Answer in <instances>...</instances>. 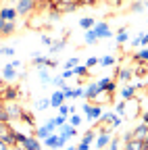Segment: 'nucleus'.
Returning <instances> with one entry per match:
<instances>
[{
	"instance_id": "nucleus-13",
	"label": "nucleus",
	"mask_w": 148,
	"mask_h": 150,
	"mask_svg": "<svg viewBox=\"0 0 148 150\" xmlns=\"http://www.w3.org/2000/svg\"><path fill=\"white\" fill-rule=\"evenodd\" d=\"M2 79L15 81V79H17V69H13L11 65H4V67H2Z\"/></svg>"
},
{
	"instance_id": "nucleus-54",
	"label": "nucleus",
	"mask_w": 148,
	"mask_h": 150,
	"mask_svg": "<svg viewBox=\"0 0 148 150\" xmlns=\"http://www.w3.org/2000/svg\"><path fill=\"white\" fill-rule=\"evenodd\" d=\"M8 65H11L13 69H19V67H21V61H17V59H13V61H11Z\"/></svg>"
},
{
	"instance_id": "nucleus-33",
	"label": "nucleus",
	"mask_w": 148,
	"mask_h": 150,
	"mask_svg": "<svg viewBox=\"0 0 148 150\" xmlns=\"http://www.w3.org/2000/svg\"><path fill=\"white\" fill-rule=\"evenodd\" d=\"M48 106H50V100L48 98H42V100L35 102V108H38V110H46Z\"/></svg>"
},
{
	"instance_id": "nucleus-2",
	"label": "nucleus",
	"mask_w": 148,
	"mask_h": 150,
	"mask_svg": "<svg viewBox=\"0 0 148 150\" xmlns=\"http://www.w3.org/2000/svg\"><path fill=\"white\" fill-rule=\"evenodd\" d=\"M113 140L110 138V129H100L98 134H96V140H94V144H96V148L98 150H102V148H106L108 146V142Z\"/></svg>"
},
{
	"instance_id": "nucleus-57",
	"label": "nucleus",
	"mask_w": 148,
	"mask_h": 150,
	"mask_svg": "<svg viewBox=\"0 0 148 150\" xmlns=\"http://www.w3.org/2000/svg\"><path fill=\"white\" fill-rule=\"evenodd\" d=\"M142 123H146V125H148V110H146L144 115H142Z\"/></svg>"
},
{
	"instance_id": "nucleus-45",
	"label": "nucleus",
	"mask_w": 148,
	"mask_h": 150,
	"mask_svg": "<svg viewBox=\"0 0 148 150\" xmlns=\"http://www.w3.org/2000/svg\"><path fill=\"white\" fill-rule=\"evenodd\" d=\"M77 63H79V59H69V61L65 63V69H73V67H77Z\"/></svg>"
},
{
	"instance_id": "nucleus-63",
	"label": "nucleus",
	"mask_w": 148,
	"mask_h": 150,
	"mask_svg": "<svg viewBox=\"0 0 148 150\" xmlns=\"http://www.w3.org/2000/svg\"><path fill=\"white\" fill-rule=\"evenodd\" d=\"M59 2H63V0H59Z\"/></svg>"
},
{
	"instance_id": "nucleus-64",
	"label": "nucleus",
	"mask_w": 148,
	"mask_h": 150,
	"mask_svg": "<svg viewBox=\"0 0 148 150\" xmlns=\"http://www.w3.org/2000/svg\"><path fill=\"white\" fill-rule=\"evenodd\" d=\"M0 2H2V0H0Z\"/></svg>"
},
{
	"instance_id": "nucleus-7",
	"label": "nucleus",
	"mask_w": 148,
	"mask_h": 150,
	"mask_svg": "<svg viewBox=\"0 0 148 150\" xmlns=\"http://www.w3.org/2000/svg\"><path fill=\"white\" fill-rule=\"evenodd\" d=\"M19 17L15 11V6H0V19L2 21H15V19Z\"/></svg>"
},
{
	"instance_id": "nucleus-43",
	"label": "nucleus",
	"mask_w": 148,
	"mask_h": 150,
	"mask_svg": "<svg viewBox=\"0 0 148 150\" xmlns=\"http://www.w3.org/2000/svg\"><path fill=\"white\" fill-rule=\"evenodd\" d=\"M121 123H123V119H121L119 115H115V117H113V121H110V127H113V129H117Z\"/></svg>"
},
{
	"instance_id": "nucleus-52",
	"label": "nucleus",
	"mask_w": 148,
	"mask_h": 150,
	"mask_svg": "<svg viewBox=\"0 0 148 150\" xmlns=\"http://www.w3.org/2000/svg\"><path fill=\"white\" fill-rule=\"evenodd\" d=\"M132 8H134V13H144V8H146V6H144L142 2H136V4H134Z\"/></svg>"
},
{
	"instance_id": "nucleus-41",
	"label": "nucleus",
	"mask_w": 148,
	"mask_h": 150,
	"mask_svg": "<svg viewBox=\"0 0 148 150\" xmlns=\"http://www.w3.org/2000/svg\"><path fill=\"white\" fill-rule=\"evenodd\" d=\"M50 86H54V88H63V86H65V79L59 75V77H54V79H52V83H50Z\"/></svg>"
},
{
	"instance_id": "nucleus-32",
	"label": "nucleus",
	"mask_w": 148,
	"mask_h": 150,
	"mask_svg": "<svg viewBox=\"0 0 148 150\" xmlns=\"http://www.w3.org/2000/svg\"><path fill=\"white\" fill-rule=\"evenodd\" d=\"M117 115V112H102V115H100V123H110V121H113V117Z\"/></svg>"
},
{
	"instance_id": "nucleus-4",
	"label": "nucleus",
	"mask_w": 148,
	"mask_h": 150,
	"mask_svg": "<svg viewBox=\"0 0 148 150\" xmlns=\"http://www.w3.org/2000/svg\"><path fill=\"white\" fill-rule=\"evenodd\" d=\"M92 31L96 33V38H98V40H100V38H113V31H110L108 23H104V21L96 23L94 27H92Z\"/></svg>"
},
{
	"instance_id": "nucleus-39",
	"label": "nucleus",
	"mask_w": 148,
	"mask_h": 150,
	"mask_svg": "<svg viewBox=\"0 0 148 150\" xmlns=\"http://www.w3.org/2000/svg\"><path fill=\"white\" fill-rule=\"evenodd\" d=\"M0 54H4V56H15V50L11 46H0Z\"/></svg>"
},
{
	"instance_id": "nucleus-24",
	"label": "nucleus",
	"mask_w": 148,
	"mask_h": 150,
	"mask_svg": "<svg viewBox=\"0 0 148 150\" xmlns=\"http://www.w3.org/2000/svg\"><path fill=\"white\" fill-rule=\"evenodd\" d=\"M113 81L110 77H100L98 81H96V86H98V92H106V88H108V83Z\"/></svg>"
},
{
	"instance_id": "nucleus-46",
	"label": "nucleus",
	"mask_w": 148,
	"mask_h": 150,
	"mask_svg": "<svg viewBox=\"0 0 148 150\" xmlns=\"http://www.w3.org/2000/svg\"><path fill=\"white\" fill-rule=\"evenodd\" d=\"M48 19H50V21H59V19H61V11H50Z\"/></svg>"
},
{
	"instance_id": "nucleus-59",
	"label": "nucleus",
	"mask_w": 148,
	"mask_h": 150,
	"mask_svg": "<svg viewBox=\"0 0 148 150\" xmlns=\"http://www.w3.org/2000/svg\"><path fill=\"white\" fill-rule=\"evenodd\" d=\"M65 150H75V146H67V148H65Z\"/></svg>"
},
{
	"instance_id": "nucleus-51",
	"label": "nucleus",
	"mask_w": 148,
	"mask_h": 150,
	"mask_svg": "<svg viewBox=\"0 0 148 150\" xmlns=\"http://www.w3.org/2000/svg\"><path fill=\"white\" fill-rule=\"evenodd\" d=\"M134 140V131H125V134H123V142L127 144V142H132Z\"/></svg>"
},
{
	"instance_id": "nucleus-25",
	"label": "nucleus",
	"mask_w": 148,
	"mask_h": 150,
	"mask_svg": "<svg viewBox=\"0 0 148 150\" xmlns=\"http://www.w3.org/2000/svg\"><path fill=\"white\" fill-rule=\"evenodd\" d=\"M65 46H67V42H65V40H59V42H54V44L50 46V54H57V52H61Z\"/></svg>"
},
{
	"instance_id": "nucleus-49",
	"label": "nucleus",
	"mask_w": 148,
	"mask_h": 150,
	"mask_svg": "<svg viewBox=\"0 0 148 150\" xmlns=\"http://www.w3.org/2000/svg\"><path fill=\"white\" fill-rule=\"evenodd\" d=\"M46 127H48L50 134H54V131H57V123H54V119H50V121L46 123Z\"/></svg>"
},
{
	"instance_id": "nucleus-34",
	"label": "nucleus",
	"mask_w": 148,
	"mask_h": 150,
	"mask_svg": "<svg viewBox=\"0 0 148 150\" xmlns=\"http://www.w3.org/2000/svg\"><path fill=\"white\" fill-rule=\"evenodd\" d=\"M59 115H63V117H69V115H71V106H69L67 102L59 106Z\"/></svg>"
},
{
	"instance_id": "nucleus-17",
	"label": "nucleus",
	"mask_w": 148,
	"mask_h": 150,
	"mask_svg": "<svg viewBox=\"0 0 148 150\" xmlns=\"http://www.w3.org/2000/svg\"><path fill=\"white\" fill-rule=\"evenodd\" d=\"M102 112H104V110H102L100 106H96V104H92V108H90V112H88L86 117H88L90 121H96V119H100V115H102Z\"/></svg>"
},
{
	"instance_id": "nucleus-28",
	"label": "nucleus",
	"mask_w": 148,
	"mask_h": 150,
	"mask_svg": "<svg viewBox=\"0 0 148 150\" xmlns=\"http://www.w3.org/2000/svg\"><path fill=\"white\" fill-rule=\"evenodd\" d=\"M2 142H4L6 146H11V148H15V146H17V142H15V136H13V129H11L8 134L2 138Z\"/></svg>"
},
{
	"instance_id": "nucleus-8",
	"label": "nucleus",
	"mask_w": 148,
	"mask_h": 150,
	"mask_svg": "<svg viewBox=\"0 0 148 150\" xmlns=\"http://www.w3.org/2000/svg\"><path fill=\"white\" fill-rule=\"evenodd\" d=\"M50 108H59L61 104H65V96H63V90H57L50 94Z\"/></svg>"
},
{
	"instance_id": "nucleus-58",
	"label": "nucleus",
	"mask_w": 148,
	"mask_h": 150,
	"mask_svg": "<svg viewBox=\"0 0 148 150\" xmlns=\"http://www.w3.org/2000/svg\"><path fill=\"white\" fill-rule=\"evenodd\" d=\"M11 150H25L23 146H15V148H11Z\"/></svg>"
},
{
	"instance_id": "nucleus-53",
	"label": "nucleus",
	"mask_w": 148,
	"mask_h": 150,
	"mask_svg": "<svg viewBox=\"0 0 148 150\" xmlns=\"http://www.w3.org/2000/svg\"><path fill=\"white\" fill-rule=\"evenodd\" d=\"M140 46H148V33H142V38H140Z\"/></svg>"
},
{
	"instance_id": "nucleus-44",
	"label": "nucleus",
	"mask_w": 148,
	"mask_h": 150,
	"mask_svg": "<svg viewBox=\"0 0 148 150\" xmlns=\"http://www.w3.org/2000/svg\"><path fill=\"white\" fill-rule=\"evenodd\" d=\"M94 65H98V56H90V59L86 61V67H88V69H92Z\"/></svg>"
},
{
	"instance_id": "nucleus-50",
	"label": "nucleus",
	"mask_w": 148,
	"mask_h": 150,
	"mask_svg": "<svg viewBox=\"0 0 148 150\" xmlns=\"http://www.w3.org/2000/svg\"><path fill=\"white\" fill-rule=\"evenodd\" d=\"M42 44H44V46H48V48H50V46H52V44H54V42H52V38H50V35H42Z\"/></svg>"
},
{
	"instance_id": "nucleus-3",
	"label": "nucleus",
	"mask_w": 148,
	"mask_h": 150,
	"mask_svg": "<svg viewBox=\"0 0 148 150\" xmlns=\"http://www.w3.org/2000/svg\"><path fill=\"white\" fill-rule=\"evenodd\" d=\"M42 144L48 148V150H59V148H65V144L59 140V134H50L42 140Z\"/></svg>"
},
{
	"instance_id": "nucleus-10",
	"label": "nucleus",
	"mask_w": 148,
	"mask_h": 150,
	"mask_svg": "<svg viewBox=\"0 0 148 150\" xmlns=\"http://www.w3.org/2000/svg\"><path fill=\"white\" fill-rule=\"evenodd\" d=\"M77 8H79V0H63L59 11H63V13H75Z\"/></svg>"
},
{
	"instance_id": "nucleus-21",
	"label": "nucleus",
	"mask_w": 148,
	"mask_h": 150,
	"mask_svg": "<svg viewBox=\"0 0 148 150\" xmlns=\"http://www.w3.org/2000/svg\"><path fill=\"white\" fill-rule=\"evenodd\" d=\"M33 136H35V138H38V140L42 142L46 136H50V131H48V127H46V125H42V127H38V129L33 131Z\"/></svg>"
},
{
	"instance_id": "nucleus-35",
	"label": "nucleus",
	"mask_w": 148,
	"mask_h": 150,
	"mask_svg": "<svg viewBox=\"0 0 148 150\" xmlns=\"http://www.w3.org/2000/svg\"><path fill=\"white\" fill-rule=\"evenodd\" d=\"M69 123H71L73 127H77V125L81 123V117L77 115V112H73V115H69Z\"/></svg>"
},
{
	"instance_id": "nucleus-56",
	"label": "nucleus",
	"mask_w": 148,
	"mask_h": 150,
	"mask_svg": "<svg viewBox=\"0 0 148 150\" xmlns=\"http://www.w3.org/2000/svg\"><path fill=\"white\" fill-rule=\"evenodd\" d=\"M0 150H11V146H6L2 140H0Z\"/></svg>"
},
{
	"instance_id": "nucleus-5",
	"label": "nucleus",
	"mask_w": 148,
	"mask_h": 150,
	"mask_svg": "<svg viewBox=\"0 0 148 150\" xmlns=\"http://www.w3.org/2000/svg\"><path fill=\"white\" fill-rule=\"evenodd\" d=\"M31 61H33L35 67H48V69H54V67L59 65V61H50L48 56H42V54H33Z\"/></svg>"
},
{
	"instance_id": "nucleus-40",
	"label": "nucleus",
	"mask_w": 148,
	"mask_h": 150,
	"mask_svg": "<svg viewBox=\"0 0 148 150\" xmlns=\"http://www.w3.org/2000/svg\"><path fill=\"white\" fill-rule=\"evenodd\" d=\"M52 119H54V123H57V127H61V125H65V123H67V119H69V117L57 115V117H52Z\"/></svg>"
},
{
	"instance_id": "nucleus-38",
	"label": "nucleus",
	"mask_w": 148,
	"mask_h": 150,
	"mask_svg": "<svg viewBox=\"0 0 148 150\" xmlns=\"http://www.w3.org/2000/svg\"><path fill=\"white\" fill-rule=\"evenodd\" d=\"M8 131H11V125H8V123H0V140H2Z\"/></svg>"
},
{
	"instance_id": "nucleus-37",
	"label": "nucleus",
	"mask_w": 148,
	"mask_h": 150,
	"mask_svg": "<svg viewBox=\"0 0 148 150\" xmlns=\"http://www.w3.org/2000/svg\"><path fill=\"white\" fill-rule=\"evenodd\" d=\"M136 61H148V48H144V50H140L136 56H134Z\"/></svg>"
},
{
	"instance_id": "nucleus-55",
	"label": "nucleus",
	"mask_w": 148,
	"mask_h": 150,
	"mask_svg": "<svg viewBox=\"0 0 148 150\" xmlns=\"http://www.w3.org/2000/svg\"><path fill=\"white\" fill-rule=\"evenodd\" d=\"M84 112H86V115H88V112H90V108H92V102H84Z\"/></svg>"
},
{
	"instance_id": "nucleus-6",
	"label": "nucleus",
	"mask_w": 148,
	"mask_h": 150,
	"mask_svg": "<svg viewBox=\"0 0 148 150\" xmlns=\"http://www.w3.org/2000/svg\"><path fill=\"white\" fill-rule=\"evenodd\" d=\"M4 108H6V112H8L11 121H15V119L19 121V119H21V112H23V108H21L19 104H17V102H8V104H6Z\"/></svg>"
},
{
	"instance_id": "nucleus-47",
	"label": "nucleus",
	"mask_w": 148,
	"mask_h": 150,
	"mask_svg": "<svg viewBox=\"0 0 148 150\" xmlns=\"http://www.w3.org/2000/svg\"><path fill=\"white\" fill-rule=\"evenodd\" d=\"M106 150H119V140H110L108 146H106Z\"/></svg>"
},
{
	"instance_id": "nucleus-15",
	"label": "nucleus",
	"mask_w": 148,
	"mask_h": 150,
	"mask_svg": "<svg viewBox=\"0 0 148 150\" xmlns=\"http://www.w3.org/2000/svg\"><path fill=\"white\" fill-rule=\"evenodd\" d=\"M94 25H96V19H94V17H84V19H79V27H81L84 31H90Z\"/></svg>"
},
{
	"instance_id": "nucleus-26",
	"label": "nucleus",
	"mask_w": 148,
	"mask_h": 150,
	"mask_svg": "<svg viewBox=\"0 0 148 150\" xmlns=\"http://www.w3.org/2000/svg\"><path fill=\"white\" fill-rule=\"evenodd\" d=\"M40 81H42L44 86H48V83H52V79H50V75H48V71H46V67H42V69H40Z\"/></svg>"
},
{
	"instance_id": "nucleus-23",
	"label": "nucleus",
	"mask_w": 148,
	"mask_h": 150,
	"mask_svg": "<svg viewBox=\"0 0 148 150\" xmlns=\"http://www.w3.org/2000/svg\"><path fill=\"white\" fill-rule=\"evenodd\" d=\"M96 40H98V38H96V33L94 31H86V35H84V44H88V46H92V44H96Z\"/></svg>"
},
{
	"instance_id": "nucleus-11",
	"label": "nucleus",
	"mask_w": 148,
	"mask_h": 150,
	"mask_svg": "<svg viewBox=\"0 0 148 150\" xmlns=\"http://www.w3.org/2000/svg\"><path fill=\"white\" fill-rule=\"evenodd\" d=\"M17 96H19V90H17L15 86H8V88H4V92H2V100H6V102H15Z\"/></svg>"
},
{
	"instance_id": "nucleus-14",
	"label": "nucleus",
	"mask_w": 148,
	"mask_h": 150,
	"mask_svg": "<svg viewBox=\"0 0 148 150\" xmlns=\"http://www.w3.org/2000/svg\"><path fill=\"white\" fill-rule=\"evenodd\" d=\"M59 134H63V136H67V138H73V136L77 134V129L73 127V125H71L69 121H67L65 125H61V127H59Z\"/></svg>"
},
{
	"instance_id": "nucleus-20",
	"label": "nucleus",
	"mask_w": 148,
	"mask_h": 150,
	"mask_svg": "<svg viewBox=\"0 0 148 150\" xmlns=\"http://www.w3.org/2000/svg\"><path fill=\"white\" fill-rule=\"evenodd\" d=\"M125 150H144V142L142 140H132L125 144Z\"/></svg>"
},
{
	"instance_id": "nucleus-19",
	"label": "nucleus",
	"mask_w": 148,
	"mask_h": 150,
	"mask_svg": "<svg viewBox=\"0 0 148 150\" xmlns=\"http://www.w3.org/2000/svg\"><path fill=\"white\" fill-rule=\"evenodd\" d=\"M96 134H98L96 129H90V131H86V134L81 136V144H88V146H90L92 142L96 140Z\"/></svg>"
},
{
	"instance_id": "nucleus-30",
	"label": "nucleus",
	"mask_w": 148,
	"mask_h": 150,
	"mask_svg": "<svg viewBox=\"0 0 148 150\" xmlns=\"http://www.w3.org/2000/svg\"><path fill=\"white\" fill-rule=\"evenodd\" d=\"M73 73H75V75H84V77H86V75H90V69L86 65H77V67H73Z\"/></svg>"
},
{
	"instance_id": "nucleus-12",
	"label": "nucleus",
	"mask_w": 148,
	"mask_h": 150,
	"mask_svg": "<svg viewBox=\"0 0 148 150\" xmlns=\"http://www.w3.org/2000/svg\"><path fill=\"white\" fill-rule=\"evenodd\" d=\"M132 131H134V140H144L146 138V131H148V125L146 123H138Z\"/></svg>"
},
{
	"instance_id": "nucleus-60",
	"label": "nucleus",
	"mask_w": 148,
	"mask_h": 150,
	"mask_svg": "<svg viewBox=\"0 0 148 150\" xmlns=\"http://www.w3.org/2000/svg\"><path fill=\"white\" fill-rule=\"evenodd\" d=\"M142 4H144V6H148V0H142Z\"/></svg>"
},
{
	"instance_id": "nucleus-1",
	"label": "nucleus",
	"mask_w": 148,
	"mask_h": 150,
	"mask_svg": "<svg viewBox=\"0 0 148 150\" xmlns=\"http://www.w3.org/2000/svg\"><path fill=\"white\" fill-rule=\"evenodd\" d=\"M35 6H38V0H17V4H15V11L19 17H27Z\"/></svg>"
},
{
	"instance_id": "nucleus-16",
	"label": "nucleus",
	"mask_w": 148,
	"mask_h": 150,
	"mask_svg": "<svg viewBox=\"0 0 148 150\" xmlns=\"http://www.w3.org/2000/svg\"><path fill=\"white\" fill-rule=\"evenodd\" d=\"M15 29H17L15 21H4L2 29H0V35H11V33H15Z\"/></svg>"
},
{
	"instance_id": "nucleus-61",
	"label": "nucleus",
	"mask_w": 148,
	"mask_h": 150,
	"mask_svg": "<svg viewBox=\"0 0 148 150\" xmlns=\"http://www.w3.org/2000/svg\"><path fill=\"white\" fill-rule=\"evenodd\" d=\"M144 140H148V131H146V138H144Z\"/></svg>"
},
{
	"instance_id": "nucleus-48",
	"label": "nucleus",
	"mask_w": 148,
	"mask_h": 150,
	"mask_svg": "<svg viewBox=\"0 0 148 150\" xmlns=\"http://www.w3.org/2000/svg\"><path fill=\"white\" fill-rule=\"evenodd\" d=\"M73 75H75V73H73V69H65V71H63V75H61V77H63V79L67 81L69 77H73Z\"/></svg>"
},
{
	"instance_id": "nucleus-62",
	"label": "nucleus",
	"mask_w": 148,
	"mask_h": 150,
	"mask_svg": "<svg viewBox=\"0 0 148 150\" xmlns=\"http://www.w3.org/2000/svg\"><path fill=\"white\" fill-rule=\"evenodd\" d=\"M0 81H2V75H0Z\"/></svg>"
},
{
	"instance_id": "nucleus-18",
	"label": "nucleus",
	"mask_w": 148,
	"mask_h": 150,
	"mask_svg": "<svg viewBox=\"0 0 148 150\" xmlns=\"http://www.w3.org/2000/svg\"><path fill=\"white\" fill-rule=\"evenodd\" d=\"M117 75H119V81H132V77L136 73L132 69H121V71H117Z\"/></svg>"
},
{
	"instance_id": "nucleus-27",
	"label": "nucleus",
	"mask_w": 148,
	"mask_h": 150,
	"mask_svg": "<svg viewBox=\"0 0 148 150\" xmlns=\"http://www.w3.org/2000/svg\"><path fill=\"white\" fill-rule=\"evenodd\" d=\"M19 121H23V123H25L27 127H33V117L29 115L27 110H23V112H21V119H19Z\"/></svg>"
},
{
	"instance_id": "nucleus-9",
	"label": "nucleus",
	"mask_w": 148,
	"mask_h": 150,
	"mask_svg": "<svg viewBox=\"0 0 148 150\" xmlns=\"http://www.w3.org/2000/svg\"><path fill=\"white\" fill-rule=\"evenodd\" d=\"M140 88V83H129V86H125L123 90H121V100H134V96H136V90Z\"/></svg>"
},
{
	"instance_id": "nucleus-36",
	"label": "nucleus",
	"mask_w": 148,
	"mask_h": 150,
	"mask_svg": "<svg viewBox=\"0 0 148 150\" xmlns=\"http://www.w3.org/2000/svg\"><path fill=\"white\" fill-rule=\"evenodd\" d=\"M8 121H11V117H8L6 108H4V106H0V123H8Z\"/></svg>"
},
{
	"instance_id": "nucleus-22",
	"label": "nucleus",
	"mask_w": 148,
	"mask_h": 150,
	"mask_svg": "<svg viewBox=\"0 0 148 150\" xmlns=\"http://www.w3.org/2000/svg\"><path fill=\"white\" fill-rule=\"evenodd\" d=\"M98 65L100 67H113L115 65V56H110V54L102 56V59H98Z\"/></svg>"
},
{
	"instance_id": "nucleus-42",
	"label": "nucleus",
	"mask_w": 148,
	"mask_h": 150,
	"mask_svg": "<svg viewBox=\"0 0 148 150\" xmlns=\"http://www.w3.org/2000/svg\"><path fill=\"white\" fill-rule=\"evenodd\" d=\"M84 92H86L84 88H73V96L71 98H84Z\"/></svg>"
},
{
	"instance_id": "nucleus-29",
	"label": "nucleus",
	"mask_w": 148,
	"mask_h": 150,
	"mask_svg": "<svg viewBox=\"0 0 148 150\" xmlns=\"http://www.w3.org/2000/svg\"><path fill=\"white\" fill-rule=\"evenodd\" d=\"M127 27H121L119 29V33H117V44H123V42H127Z\"/></svg>"
},
{
	"instance_id": "nucleus-31",
	"label": "nucleus",
	"mask_w": 148,
	"mask_h": 150,
	"mask_svg": "<svg viewBox=\"0 0 148 150\" xmlns=\"http://www.w3.org/2000/svg\"><path fill=\"white\" fill-rule=\"evenodd\" d=\"M115 108H117V110H115L117 115H119V117H123V115H125V108H127V100H121V102H117V106H115Z\"/></svg>"
}]
</instances>
